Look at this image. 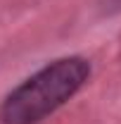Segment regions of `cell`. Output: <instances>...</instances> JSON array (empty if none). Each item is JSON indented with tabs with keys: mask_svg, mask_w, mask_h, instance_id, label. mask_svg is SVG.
Returning a JSON list of instances; mask_svg holds the SVG:
<instances>
[{
	"mask_svg": "<svg viewBox=\"0 0 121 124\" xmlns=\"http://www.w3.org/2000/svg\"><path fill=\"white\" fill-rule=\"evenodd\" d=\"M90 77L83 57H62L45 64L10 93L0 108L2 124H38L62 108Z\"/></svg>",
	"mask_w": 121,
	"mask_h": 124,
	"instance_id": "1",
	"label": "cell"
}]
</instances>
